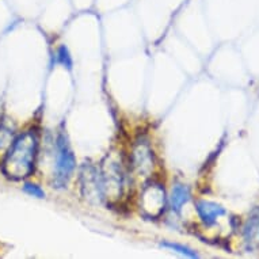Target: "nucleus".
Listing matches in <instances>:
<instances>
[{
    "label": "nucleus",
    "mask_w": 259,
    "mask_h": 259,
    "mask_svg": "<svg viewBox=\"0 0 259 259\" xmlns=\"http://www.w3.org/2000/svg\"><path fill=\"white\" fill-rule=\"evenodd\" d=\"M196 209L200 214L201 220L206 225H214L217 219L225 214V209L219 204L210 202V201H198Z\"/></svg>",
    "instance_id": "nucleus-8"
},
{
    "label": "nucleus",
    "mask_w": 259,
    "mask_h": 259,
    "mask_svg": "<svg viewBox=\"0 0 259 259\" xmlns=\"http://www.w3.org/2000/svg\"><path fill=\"white\" fill-rule=\"evenodd\" d=\"M161 246L166 247V248H170V250H174L179 254L187 255V256H190V258H197L198 254H197L196 251H193L191 248L186 246H182V244H178V243H171V242H163L161 243Z\"/></svg>",
    "instance_id": "nucleus-10"
},
{
    "label": "nucleus",
    "mask_w": 259,
    "mask_h": 259,
    "mask_svg": "<svg viewBox=\"0 0 259 259\" xmlns=\"http://www.w3.org/2000/svg\"><path fill=\"white\" fill-rule=\"evenodd\" d=\"M57 63H60L64 67H67L68 69H72V59H71L68 49L64 45H61L59 48V52H57Z\"/></svg>",
    "instance_id": "nucleus-11"
},
{
    "label": "nucleus",
    "mask_w": 259,
    "mask_h": 259,
    "mask_svg": "<svg viewBox=\"0 0 259 259\" xmlns=\"http://www.w3.org/2000/svg\"><path fill=\"white\" fill-rule=\"evenodd\" d=\"M155 168V155L147 141H137L132 152V170L137 178L149 179Z\"/></svg>",
    "instance_id": "nucleus-5"
},
{
    "label": "nucleus",
    "mask_w": 259,
    "mask_h": 259,
    "mask_svg": "<svg viewBox=\"0 0 259 259\" xmlns=\"http://www.w3.org/2000/svg\"><path fill=\"white\" fill-rule=\"evenodd\" d=\"M81 190L87 200L94 201V202H101L102 200H105L101 172L97 167L91 166V164L84 166L81 171Z\"/></svg>",
    "instance_id": "nucleus-6"
},
{
    "label": "nucleus",
    "mask_w": 259,
    "mask_h": 259,
    "mask_svg": "<svg viewBox=\"0 0 259 259\" xmlns=\"http://www.w3.org/2000/svg\"><path fill=\"white\" fill-rule=\"evenodd\" d=\"M166 206V193L160 183H147L141 191L140 209L143 214L149 219H156L164 212Z\"/></svg>",
    "instance_id": "nucleus-3"
},
{
    "label": "nucleus",
    "mask_w": 259,
    "mask_h": 259,
    "mask_svg": "<svg viewBox=\"0 0 259 259\" xmlns=\"http://www.w3.org/2000/svg\"><path fill=\"white\" fill-rule=\"evenodd\" d=\"M38 139L34 132H25L13 141L3 160V172L11 179H23L34 171Z\"/></svg>",
    "instance_id": "nucleus-1"
},
{
    "label": "nucleus",
    "mask_w": 259,
    "mask_h": 259,
    "mask_svg": "<svg viewBox=\"0 0 259 259\" xmlns=\"http://www.w3.org/2000/svg\"><path fill=\"white\" fill-rule=\"evenodd\" d=\"M101 172L102 181L103 197L105 198H118L122 194L123 189V172L118 161L109 159V163H105Z\"/></svg>",
    "instance_id": "nucleus-4"
},
{
    "label": "nucleus",
    "mask_w": 259,
    "mask_h": 259,
    "mask_svg": "<svg viewBox=\"0 0 259 259\" xmlns=\"http://www.w3.org/2000/svg\"><path fill=\"white\" fill-rule=\"evenodd\" d=\"M23 189H25L26 193L30 194V196L37 197V198H44V197H45V191H44L39 186L34 185V183H26Z\"/></svg>",
    "instance_id": "nucleus-12"
},
{
    "label": "nucleus",
    "mask_w": 259,
    "mask_h": 259,
    "mask_svg": "<svg viewBox=\"0 0 259 259\" xmlns=\"http://www.w3.org/2000/svg\"><path fill=\"white\" fill-rule=\"evenodd\" d=\"M244 242L248 250L259 248V208L251 212L244 225Z\"/></svg>",
    "instance_id": "nucleus-7"
},
{
    "label": "nucleus",
    "mask_w": 259,
    "mask_h": 259,
    "mask_svg": "<svg viewBox=\"0 0 259 259\" xmlns=\"http://www.w3.org/2000/svg\"><path fill=\"white\" fill-rule=\"evenodd\" d=\"M190 200V191L185 185H175L171 193V206L175 212H179L182 206Z\"/></svg>",
    "instance_id": "nucleus-9"
},
{
    "label": "nucleus",
    "mask_w": 259,
    "mask_h": 259,
    "mask_svg": "<svg viewBox=\"0 0 259 259\" xmlns=\"http://www.w3.org/2000/svg\"><path fill=\"white\" fill-rule=\"evenodd\" d=\"M76 166V160L73 156L72 149L65 135H59L56 143V168H55V185L56 187H64L71 178Z\"/></svg>",
    "instance_id": "nucleus-2"
}]
</instances>
